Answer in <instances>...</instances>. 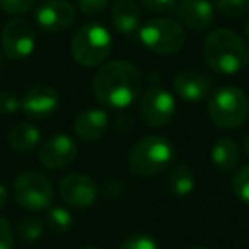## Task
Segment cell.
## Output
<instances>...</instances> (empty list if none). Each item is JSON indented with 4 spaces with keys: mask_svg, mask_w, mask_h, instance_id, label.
Segmentation results:
<instances>
[{
    "mask_svg": "<svg viewBox=\"0 0 249 249\" xmlns=\"http://www.w3.org/2000/svg\"><path fill=\"white\" fill-rule=\"evenodd\" d=\"M143 77L133 63L114 60L97 70L92 80L96 99L109 109L132 106L142 94Z\"/></svg>",
    "mask_w": 249,
    "mask_h": 249,
    "instance_id": "1",
    "label": "cell"
},
{
    "mask_svg": "<svg viewBox=\"0 0 249 249\" xmlns=\"http://www.w3.org/2000/svg\"><path fill=\"white\" fill-rule=\"evenodd\" d=\"M203 56L212 70L224 75H234L248 67L249 48L248 43L235 31L218 28L205 39Z\"/></svg>",
    "mask_w": 249,
    "mask_h": 249,
    "instance_id": "2",
    "label": "cell"
},
{
    "mask_svg": "<svg viewBox=\"0 0 249 249\" xmlns=\"http://www.w3.org/2000/svg\"><path fill=\"white\" fill-rule=\"evenodd\" d=\"M174 159V147L159 135H149L139 140L128 154V167L133 174L150 178L162 173Z\"/></svg>",
    "mask_w": 249,
    "mask_h": 249,
    "instance_id": "3",
    "label": "cell"
},
{
    "mask_svg": "<svg viewBox=\"0 0 249 249\" xmlns=\"http://www.w3.org/2000/svg\"><path fill=\"white\" fill-rule=\"evenodd\" d=\"M208 116L218 128L235 130L249 116V99L242 89L224 86L215 89L208 97Z\"/></svg>",
    "mask_w": 249,
    "mask_h": 249,
    "instance_id": "4",
    "label": "cell"
},
{
    "mask_svg": "<svg viewBox=\"0 0 249 249\" xmlns=\"http://www.w3.org/2000/svg\"><path fill=\"white\" fill-rule=\"evenodd\" d=\"M113 52V38L104 26L97 22L84 24L77 29L70 43L73 60L84 67H97L106 62Z\"/></svg>",
    "mask_w": 249,
    "mask_h": 249,
    "instance_id": "5",
    "label": "cell"
},
{
    "mask_svg": "<svg viewBox=\"0 0 249 249\" xmlns=\"http://www.w3.org/2000/svg\"><path fill=\"white\" fill-rule=\"evenodd\" d=\"M139 38L147 50L156 55H176L186 45V31L178 21L169 18H154L140 28Z\"/></svg>",
    "mask_w": 249,
    "mask_h": 249,
    "instance_id": "6",
    "label": "cell"
},
{
    "mask_svg": "<svg viewBox=\"0 0 249 249\" xmlns=\"http://www.w3.org/2000/svg\"><path fill=\"white\" fill-rule=\"evenodd\" d=\"M12 191H14V198L18 200V203L31 212L48 210L55 196L53 184L50 183V179L45 174L36 173V171L19 174L14 181Z\"/></svg>",
    "mask_w": 249,
    "mask_h": 249,
    "instance_id": "7",
    "label": "cell"
},
{
    "mask_svg": "<svg viewBox=\"0 0 249 249\" xmlns=\"http://www.w3.org/2000/svg\"><path fill=\"white\" fill-rule=\"evenodd\" d=\"M176 101L162 86H152L140 99V118L149 128H162L173 120Z\"/></svg>",
    "mask_w": 249,
    "mask_h": 249,
    "instance_id": "8",
    "label": "cell"
},
{
    "mask_svg": "<svg viewBox=\"0 0 249 249\" xmlns=\"http://www.w3.org/2000/svg\"><path fill=\"white\" fill-rule=\"evenodd\" d=\"M36 29L28 19L16 18L2 31V50L11 60H24L35 52Z\"/></svg>",
    "mask_w": 249,
    "mask_h": 249,
    "instance_id": "9",
    "label": "cell"
},
{
    "mask_svg": "<svg viewBox=\"0 0 249 249\" xmlns=\"http://www.w3.org/2000/svg\"><path fill=\"white\" fill-rule=\"evenodd\" d=\"M97 195V184L90 176L84 173H72L65 176L60 183V196L69 207L79 208H89L96 203Z\"/></svg>",
    "mask_w": 249,
    "mask_h": 249,
    "instance_id": "10",
    "label": "cell"
},
{
    "mask_svg": "<svg viewBox=\"0 0 249 249\" xmlns=\"http://www.w3.org/2000/svg\"><path fill=\"white\" fill-rule=\"evenodd\" d=\"M77 12L69 0H45L36 9V24L45 33H60L75 22Z\"/></svg>",
    "mask_w": 249,
    "mask_h": 249,
    "instance_id": "11",
    "label": "cell"
},
{
    "mask_svg": "<svg viewBox=\"0 0 249 249\" xmlns=\"http://www.w3.org/2000/svg\"><path fill=\"white\" fill-rule=\"evenodd\" d=\"M77 156V143L72 137L58 133L46 140L38 152V159L46 169L58 171L67 167Z\"/></svg>",
    "mask_w": 249,
    "mask_h": 249,
    "instance_id": "12",
    "label": "cell"
},
{
    "mask_svg": "<svg viewBox=\"0 0 249 249\" xmlns=\"http://www.w3.org/2000/svg\"><path fill=\"white\" fill-rule=\"evenodd\" d=\"M58 90L55 87L48 86V84H38V86L31 87L24 94V97L21 101V109L29 118L41 120V118L52 116L56 111V107H58Z\"/></svg>",
    "mask_w": 249,
    "mask_h": 249,
    "instance_id": "13",
    "label": "cell"
},
{
    "mask_svg": "<svg viewBox=\"0 0 249 249\" xmlns=\"http://www.w3.org/2000/svg\"><path fill=\"white\" fill-rule=\"evenodd\" d=\"M174 11L184 28L196 33L210 29L215 21L213 5L208 0H179L176 2Z\"/></svg>",
    "mask_w": 249,
    "mask_h": 249,
    "instance_id": "14",
    "label": "cell"
},
{
    "mask_svg": "<svg viewBox=\"0 0 249 249\" xmlns=\"http://www.w3.org/2000/svg\"><path fill=\"white\" fill-rule=\"evenodd\" d=\"M173 87L176 94L188 103H200L212 94L213 79L195 70H179L173 79Z\"/></svg>",
    "mask_w": 249,
    "mask_h": 249,
    "instance_id": "15",
    "label": "cell"
},
{
    "mask_svg": "<svg viewBox=\"0 0 249 249\" xmlns=\"http://www.w3.org/2000/svg\"><path fill=\"white\" fill-rule=\"evenodd\" d=\"M107 128H109V116L106 111L99 107L82 111L73 123L77 137L84 142H97L99 139H103Z\"/></svg>",
    "mask_w": 249,
    "mask_h": 249,
    "instance_id": "16",
    "label": "cell"
},
{
    "mask_svg": "<svg viewBox=\"0 0 249 249\" xmlns=\"http://www.w3.org/2000/svg\"><path fill=\"white\" fill-rule=\"evenodd\" d=\"M142 11L137 0H114L111 9V24L121 35H132L140 28Z\"/></svg>",
    "mask_w": 249,
    "mask_h": 249,
    "instance_id": "17",
    "label": "cell"
},
{
    "mask_svg": "<svg viewBox=\"0 0 249 249\" xmlns=\"http://www.w3.org/2000/svg\"><path fill=\"white\" fill-rule=\"evenodd\" d=\"M210 159L213 166L222 173L234 171L241 159V150H239L237 142H234L229 137H222L213 143L210 152Z\"/></svg>",
    "mask_w": 249,
    "mask_h": 249,
    "instance_id": "18",
    "label": "cell"
},
{
    "mask_svg": "<svg viewBox=\"0 0 249 249\" xmlns=\"http://www.w3.org/2000/svg\"><path fill=\"white\" fill-rule=\"evenodd\" d=\"M41 140V132L38 126H35L33 123H18L14 128L9 133V145L16 152H31L33 149H36V145Z\"/></svg>",
    "mask_w": 249,
    "mask_h": 249,
    "instance_id": "19",
    "label": "cell"
},
{
    "mask_svg": "<svg viewBox=\"0 0 249 249\" xmlns=\"http://www.w3.org/2000/svg\"><path fill=\"white\" fill-rule=\"evenodd\" d=\"M167 188L178 198H184L188 195H191L195 190L193 171L186 164L173 166V169L169 171V178H167Z\"/></svg>",
    "mask_w": 249,
    "mask_h": 249,
    "instance_id": "20",
    "label": "cell"
},
{
    "mask_svg": "<svg viewBox=\"0 0 249 249\" xmlns=\"http://www.w3.org/2000/svg\"><path fill=\"white\" fill-rule=\"evenodd\" d=\"M46 224L55 234H65L72 229L73 218L67 208L63 207H50L46 212Z\"/></svg>",
    "mask_w": 249,
    "mask_h": 249,
    "instance_id": "21",
    "label": "cell"
},
{
    "mask_svg": "<svg viewBox=\"0 0 249 249\" xmlns=\"http://www.w3.org/2000/svg\"><path fill=\"white\" fill-rule=\"evenodd\" d=\"M43 231H45V222L39 217H35V215H29V217H24L19 224V239L22 242H35L38 241L43 235Z\"/></svg>",
    "mask_w": 249,
    "mask_h": 249,
    "instance_id": "22",
    "label": "cell"
},
{
    "mask_svg": "<svg viewBox=\"0 0 249 249\" xmlns=\"http://www.w3.org/2000/svg\"><path fill=\"white\" fill-rule=\"evenodd\" d=\"M232 191L242 203L249 205V166H242L232 178Z\"/></svg>",
    "mask_w": 249,
    "mask_h": 249,
    "instance_id": "23",
    "label": "cell"
},
{
    "mask_svg": "<svg viewBox=\"0 0 249 249\" xmlns=\"http://www.w3.org/2000/svg\"><path fill=\"white\" fill-rule=\"evenodd\" d=\"M120 249H159L157 241L145 232H135L121 242Z\"/></svg>",
    "mask_w": 249,
    "mask_h": 249,
    "instance_id": "24",
    "label": "cell"
},
{
    "mask_svg": "<svg viewBox=\"0 0 249 249\" xmlns=\"http://www.w3.org/2000/svg\"><path fill=\"white\" fill-rule=\"evenodd\" d=\"M215 5L227 18H237L249 11V0H215Z\"/></svg>",
    "mask_w": 249,
    "mask_h": 249,
    "instance_id": "25",
    "label": "cell"
},
{
    "mask_svg": "<svg viewBox=\"0 0 249 249\" xmlns=\"http://www.w3.org/2000/svg\"><path fill=\"white\" fill-rule=\"evenodd\" d=\"M36 0H0V9L11 16H21L31 11Z\"/></svg>",
    "mask_w": 249,
    "mask_h": 249,
    "instance_id": "26",
    "label": "cell"
},
{
    "mask_svg": "<svg viewBox=\"0 0 249 249\" xmlns=\"http://www.w3.org/2000/svg\"><path fill=\"white\" fill-rule=\"evenodd\" d=\"M21 109V101L16 94L7 92V90H0V114L9 116Z\"/></svg>",
    "mask_w": 249,
    "mask_h": 249,
    "instance_id": "27",
    "label": "cell"
},
{
    "mask_svg": "<svg viewBox=\"0 0 249 249\" xmlns=\"http://www.w3.org/2000/svg\"><path fill=\"white\" fill-rule=\"evenodd\" d=\"M77 7L86 16H97L106 11L111 0H75Z\"/></svg>",
    "mask_w": 249,
    "mask_h": 249,
    "instance_id": "28",
    "label": "cell"
},
{
    "mask_svg": "<svg viewBox=\"0 0 249 249\" xmlns=\"http://www.w3.org/2000/svg\"><path fill=\"white\" fill-rule=\"evenodd\" d=\"M16 239L12 227L5 217H0V249H14Z\"/></svg>",
    "mask_w": 249,
    "mask_h": 249,
    "instance_id": "29",
    "label": "cell"
},
{
    "mask_svg": "<svg viewBox=\"0 0 249 249\" xmlns=\"http://www.w3.org/2000/svg\"><path fill=\"white\" fill-rule=\"evenodd\" d=\"M140 2L143 7L156 14H167L176 7V0H140Z\"/></svg>",
    "mask_w": 249,
    "mask_h": 249,
    "instance_id": "30",
    "label": "cell"
},
{
    "mask_svg": "<svg viewBox=\"0 0 249 249\" xmlns=\"http://www.w3.org/2000/svg\"><path fill=\"white\" fill-rule=\"evenodd\" d=\"M7 198H9L7 188H5L4 184H0V208H2L5 203H7Z\"/></svg>",
    "mask_w": 249,
    "mask_h": 249,
    "instance_id": "31",
    "label": "cell"
},
{
    "mask_svg": "<svg viewBox=\"0 0 249 249\" xmlns=\"http://www.w3.org/2000/svg\"><path fill=\"white\" fill-rule=\"evenodd\" d=\"M242 149H244V152H246V156L249 157V133L244 137V142H242Z\"/></svg>",
    "mask_w": 249,
    "mask_h": 249,
    "instance_id": "32",
    "label": "cell"
},
{
    "mask_svg": "<svg viewBox=\"0 0 249 249\" xmlns=\"http://www.w3.org/2000/svg\"><path fill=\"white\" fill-rule=\"evenodd\" d=\"M244 35H246V43H249V19H248V22H246V26H244Z\"/></svg>",
    "mask_w": 249,
    "mask_h": 249,
    "instance_id": "33",
    "label": "cell"
},
{
    "mask_svg": "<svg viewBox=\"0 0 249 249\" xmlns=\"http://www.w3.org/2000/svg\"><path fill=\"white\" fill-rule=\"evenodd\" d=\"M79 249H99V248H94V246H84V248H79Z\"/></svg>",
    "mask_w": 249,
    "mask_h": 249,
    "instance_id": "34",
    "label": "cell"
},
{
    "mask_svg": "<svg viewBox=\"0 0 249 249\" xmlns=\"http://www.w3.org/2000/svg\"><path fill=\"white\" fill-rule=\"evenodd\" d=\"M191 249H210V248H205V246H198V248H191Z\"/></svg>",
    "mask_w": 249,
    "mask_h": 249,
    "instance_id": "35",
    "label": "cell"
},
{
    "mask_svg": "<svg viewBox=\"0 0 249 249\" xmlns=\"http://www.w3.org/2000/svg\"><path fill=\"white\" fill-rule=\"evenodd\" d=\"M0 65H2V58H0Z\"/></svg>",
    "mask_w": 249,
    "mask_h": 249,
    "instance_id": "36",
    "label": "cell"
}]
</instances>
